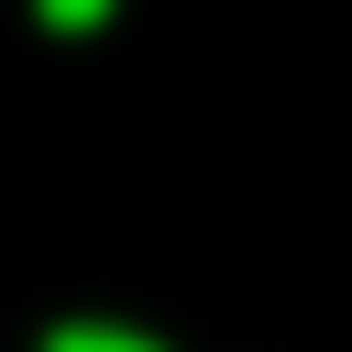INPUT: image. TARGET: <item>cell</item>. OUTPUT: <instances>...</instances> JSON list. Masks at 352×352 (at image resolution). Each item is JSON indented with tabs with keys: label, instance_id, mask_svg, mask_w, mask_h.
Returning a JSON list of instances; mask_svg holds the SVG:
<instances>
[{
	"label": "cell",
	"instance_id": "cell-1",
	"mask_svg": "<svg viewBox=\"0 0 352 352\" xmlns=\"http://www.w3.org/2000/svg\"><path fill=\"white\" fill-rule=\"evenodd\" d=\"M44 352H165L154 330H121V319H55Z\"/></svg>",
	"mask_w": 352,
	"mask_h": 352
},
{
	"label": "cell",
	"instance_id": "cell-2",
	"mask_svg": "<svg viewBox=\"0 0 352 352\" xmlns=\"http://www.w3.org/2000/svg\"><path fill=\"white\" fill-rule=\"evenodd\" d=\"M33 11H44V33H99L110 22V0H33Z\"/></svg>",
	"mask_w": 352,
	"mask_h": 352
}]
</instances>
